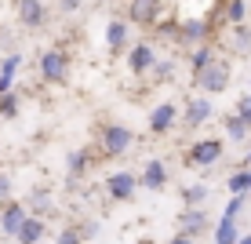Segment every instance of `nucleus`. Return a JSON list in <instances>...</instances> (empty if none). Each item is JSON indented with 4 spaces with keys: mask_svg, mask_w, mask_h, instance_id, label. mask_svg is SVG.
Listing matches in <instances>:
<instances>
[{
    "mask_svg": "<svg viewBox=\"0 0 251 244\" xmlns=\"http://www.w3.org/2000/svg\"><path fill=\"white\" fill-rule=\"evenodd\" d=\"M197 77V84H201V91H211V95H219V91H226L229 88V66L226 62H207L201 73H193Z\"/></svg>",
    "mask_w": 251,
    "mask_h": 244,
    "instance_id": "nucleus-1",
    "label": "nucleus"
},
{
    "mask_svg": "<svg viewBox=\"0 0 251 244\" xmlns=\"http://www.w3.org/2000/svg\"><path fill=\"white\" fill-rule=\"evenodd\" d=\"M40 73H44V81H51V84H62L69 77V58L62 51H44V55H40Z\"/></svg>",
    "mask_w": 251,
    "mask_h": 244,
    "instance_id": "nucleus-2",
    "label": "nucleus"
},
{
    "mask_svg": "<svg viewBox=\"0 0 251 244\" xmlns=\"http://www.w3.org/2000/svg\"><path fill=\"white\" fill-rule=\"evenodd\" d=\"M131 128H124V124H109L106 132H102V146H106V153L109 157H120V153H127L131 150Z\"/></svg>",
    "mask_w": 251,
    "mask_h": 244,
    "instance_id": "nucleus-3",
    "label": "nucleus"
},
{
    "mask_svg": "<svg viewBox=\"0 0 251 244\" xmlns=\"http://www.w3.org/2000/svg\"><path fill=\"white\" fill-rule=\"evenodd\" d=\"M106 190H109V197H113V200H127L138 190V179L131 175V171H117V175L106 179Z\"/></svg>",
    "mask_w": 251,
    "mask_h": 244,
    "instance_id": "nucleus-4",
    "label": "nucleus"
},
{
    "mask_svg": "<svg viewBox=\"0 0 251 244\" xmlns=\"http://www.w3.org/2000/svg\"><path fill=\"white\" fill-rule=\"evenodd\" d=\"M222 157V142L219 138H204V142H197L193 150H189V161L193 164H215Z\"/></svg>",
    "mask_w": 251,
    "mask_h": 244,
    "instance_id": "nucleus-5",
    "label": "nucleus"
},
{
    "mask_svg": "<svg viewBox=\"0 0 251 244\" xmlns=\"http://www.w3.org/2000/svg\"><path fill=\"white\" fill-rule=\"evenodd\" d=\"M175 120H178V109L171 106V102H164V106H157V109L150 113V132L164 135V132H168L171 124H175Z\"/></svg>",
    "mask_w": 251,
    "mask_h": 244,
    "instance_id": "nucleus-6",
    "label": "nucleus"
},
{
    "mask_svg": "<svg viewBox=\"0 0 251 244\" xmlns=\"http://www.w3.org/2000/svg\"><path fill=\"white\" fill-rule=\"evenodd\" d=\"M40 237H44V219H37V215H25V222L19 226L15 241H19V244H37Z\"/></svg>",
    "mask_w": 251,
    "mask_h": 244,
    "instance_id": "nucleus-7",
    "label": "nucleus"
},
{
    "mask_svg": "<svg viewBox=\"0 0 251 244\" xmlns=\"http://www.w3.org/2000/svg\"><path fill=\"white\" fill-rule=\"evenodd\" d=\"M153 48L150 44H138V48H131V55H127V66H131V73H150L153 69Z\"/></svg>",
    "mask_w": 251,
    "mask_h": 244,
    "instance_id": "nucleus-8",
    "label": "nucleus"
},
{
    "mask_svg": "<svg viewBox=\"0 0 251 244\" xmlns=\"http://www.w3.org/2000/svg\"><path fill=\"white\" fill-rule=\"evenodd\" d=\"M22 222H25V208H22V204H7L4 215H0V230H4L7 237H15Z\"/></svg>",
    "mask_w": 251,
    "mask_h": 244,
    "instance_id": "nucleus-9",
    "label": "nucleus"
},
{
    "mask_svg": "<svg viewBox=\"0 0 251 244\" xmlns=\"http://www.w3.org/2000/svg\"><path fill=\"white\" fill-rule=\"evenodd\" d=\"M19 19L22 26H40L44 22V4L40 0H19Z\"/></svg>",
    "mask_w": 251,
    "mask_h": 244,
    "instance_id": "nucleus-10",
    "label": "nucleus"
},
{
    "mask_svg": "<svg viewBox=\"0 0 251 244\" xmlns=\"http://www.w3.org/2000/svg\"><path fill=\"white\" fill-rule=\"evenodd\" d=\"M164 182H168V168H164V161H150V164H146V171H142V186L160 190Z\"/></svg>",
    "mask_w": 251,
    "mask_h": 244,
    "instance_id": "nucleus-11",
    "label": "nucleus"
},
{
    "mask_svg": "<svg viewBox=\"0 0 251 244\" xmlns=\"http://www.w3.org/2000/svg\"><path fill=\"white\" fill-rule=\"evenodd\" d=\"M207 117H211V102H207V99H193V102L186 106V124H189V128L204 124Z\"/></svg>",
    "mask_w": 251,
    "mask_h": 244,
    "instance_id": "nucleus-12",
    "label": "nucleus"
},
{
    "mask_svg": "<svg viewBox=\"0 0 251 244\" xmlns=\"http://www.w3.org/2000/svg\"><path fill=\"white\" fill-rule=\"evenodd\" d=\"M19 66H22L19 55H7L4 62H0V95L11 91V81H15V73H19Z\"/></svg>",
    "mask_w": 251,
    "mask_h": 244,
    "instance_id": "nucleus-13",
    "label": "nucleus"
},
{
    "mask_svg": "<svg viewBox=\"0 0 251 244\" xmlns=\"http://www.w3.org/2000/svg\"><path fill=\"white\" fill-rule=\"evenodd\" d=\"M157 15H160L157 0H131V19L135 22H153Z\"/></svg>",
    "mask_w": 251,
    "mask_h": 244,
    "instance_id": "nucleus-14",
    "label": "nucleus"
},
{
    "mask_svg": "<svg viewBox=\"0 0 251 244\" xmlns=\"http://www.w3.org/2000/svg\"><path fill=\"white\" fill-rule=\"evenodd\" d=\"M124 40H127V26L124 22H109L106 26V44H109V51H120V48H124Z\"/></svg>",
    "mask_w": 251,
    "mask_h": 244,
    "instance_id": "nucleus-15",
    "label": "nucleus"
},
{
    "mask_svg": "<svg viewBox=\"0 0 251 244\" xmlns=\"http://www.w3.org/2000/svg\"><path fill=\"white\" fill-rule=\"evenodd\" d=\"M204 226H207V215H204V212H186V215H182V233H186V237L204 233Z\"/></svg>",
    "mask_w": 251,
    "mask_h": 244,
    "instance_id": "nucleus-16",
    "label": "nucleus"
},
{
    "mask_svg": "<svg viewBox=\"0 0 251 244\" xmlns=\"http://www.w3.org/2000/svg\"><path fill=\"white\" fill-rule=\"evenodd\" d=\"M237 219H226L222 215V222H219V230H215V244H237Z\"/></svg>",
    "mask_w": 251,
    "mask_h": 244,
    "instance_id": "nucleus-17",
    "label": "nucleus"
},
{
    "mask_svg": "<svg viewBox=\"0 0 251 244\" xmlns=\"http://www.w3.org/2000/svg\"><path fill=\"white\" fill-rule=\"evenodd\" d=\"M248 128H251V124H248L244 117H229V120H226V135H229V138H237V142L248 135Z\"/></svg>",
    "mask_w": 251,
    "mask_h": 244,
    "instance_id": "nucleus-18",
    "label": "nucleus"
},
{
    "mask_svg": "<svg viewBox=\"0 0 251 244\" xmlns=\"http://www.w3.org/2000/svg\"><path fill=\"white\" fill-rule=\"evenodd\" d=\"M204 33H207V26H204L201 19H197V22H186V26H182V37H186V40H204Z\"/></svg>",
    "mask_w": 251,
    "mask_h": 244,
    "instance_id": "nucleus-19",
    "label": "nucleus"
},
{
    "mask_svg": "<svg viewBox=\"0 0 251 244\" xmlns=\"http://www.w3.org/2000/svg\"><path fill=\"white\" fill-rule=\"evenodd\" d=\"M211 48H201V51H193V58H189V66H193V73H201V69L207 66V62H211Z\"/></svg>",
    "mask_w": 251,
    "mask_h": 244,
    "instance_id": "nucleus-20",
    "label": "nucleus"
},
{
    "mask_svg": "<svg viewBox=\"0 0 251 244\" xmlns=\"http://www.w3.org/2000/svg\"><path fill=\"white\" fill-rule=\"evenodd\" d=\"M15 113H19V99H15L11 91L0 95V117H15Z\"/></svg>",
    "mask_w": 251,
    "mask_h": 244,
    "instance_id": "nucleus-21",
    "label": "nucleus"
},
{
    "mask_svg": "<svg viewBox=\"0 0 251 244\" xmlns=\"http://www.w3.org/2000/svg\"><path fill=\"white\" fill-rule=\"evenodd\" d=\"M244 15H248L244 0H229V11H226V19H229V22H244Z\"/></svg>",
    "mask_w": 251,
    "mask_h": 244,
    "instance_id": "nucleus-22",
    "label": "nucleus"
},
{
    "mask_svg": "<svg viewBox=\"0 0 251 244\" xmlns=\"http://www.w3.org/2000/svg\"><path fill=\"white\" fill-rule=\"evenodd\" d=\"M240 212H244V193H233V200L226 204V219H240Z\"/></svg>",
    "mask_w": 251,
    "mask_h": 244,
    "instance_id": "nucleus-23",
    "label": "nucleus"
},
{
    "mask_svg": "<svg viewBox=\"0 0 251 244\" xmlns=\"http://www.w3.org/2000/svg\"><path fill=\"white\" fill-rule=\"evenodd\" d=\"M88 168V161H84V153H69V179H76L80 171Z\"/></svg>",
    "mask_w": 251,
    "mask_h": 244,
    "instance_id": "nucleus-24",
    "label": "nucleus"
},
{
    "mask_svg": "<svg viewBox=\"0 0 251 244\" xmlns=\"http://www.w3.org/2000/svg\"><path fill=\"white\" fill-rule=\"evenodd\" d=\"M229 190H233V193H248V171H237V175H229Z\"/></svg>",
    "mask_w": 251,
    "mask_h": 244,
    "instance_id": "nucleus-25",
    "label": "nucleus"
},
{
    "mask_svg": "<svg viewBox=\"0 0 251 244\" xmlns=\"http://www.w3.org/2000/svg\"><path fill=\"white\" fill-rule=\"evenodd\" d=\"M204 197H207L204 186H189V190H186V204H189V208H193V204H204Z\"/></svg>",
    "mask_w": 251,
    "mask_h": 244,
    "instance_id": "nucleus-26",
    "label": "nucleus"
},
{
    "mask_svg": "<svg viewBox=\"0 0 251 244\" xmlns=\"http://www.w3.org/2000/svg\"><path fill=\"white\" fill-rule=\"evenodd\" d=\"M58 244H80V230H62L58 233Z\"/></svg>",
    "mask_w": 251,
    "mask_h": 244,
    "instance_id": "nucleus-27",
    "label": "nucleus"
},
{
    "mask_svg": "<svg viewBox=\"0 0 251 244\" xmlns=\"http://www.w3.org/2000/svg\"><path fill=\"white\" fill-rule=\"evenodd\" d=\"M237 117H244L248 124H251V95H244V99H240V109H237Z\"/></svg>",
    "mask_w": 251,
    "mask_h": 244,
    "instance_id": "nucleus-28",
    "label": "nucleus"
},
{
    "mask_svg": "<svg viewBox=\"0 0 251 244\" xmlns=\"http://www.w3.org/2000/svg\"><path fill=\"white\" fill-rule=\"evenodd\" d=\"M153 73H157L160 81H164V77H171V73H175V66H171V62H160V66H153Z\"/></svg>",
    "mask_w": 251,
    "mask_h": 244,
    "instance_id": "nucleus-29",
    "label": "nucleus"
},
{
    "mask_svg": "<svg viewBox=\"0 0 251 244\" xmlns=\"http://www.w3.org/2000/svg\"><path fill=\"white\" fill-rule=\"evenodd\" d=\"M80 4H84V0H58V7H62V11H76Z\"/></svg>",
    "mask_w": 251,
    "mask_h": 244,
    "instance_id": "nucleus-30",
    "label": "nucleus"
},
{
    "mask_svg": "<svg viewBox=\"0 0 251 244\" xmlns=\"http://www.w3.org/2000/svg\"><path fill=\"white\" fill-rule=\"evenodd\" d=\"M7 193H11V179L0 175V197H7Z\"/></svg>",
    "mask_w": 251,
    "mask_h": 244,
    "instance_id": "nucleus-31",
    "label": "nucleus"
},
{
    "mask_svg": "<svg viewBox=\"0 0 251 244\" xmlns=\"http://www.w3.org/2000/svg\"><path fill=\"white\" fill-rule=\"evenodd\" d=\"M168 244H193V237H186V233H178V237H171Z\"/></svg>",
    "mask_w": 251,
    "mask_h": 244,
    "instance_id": "nucleus-32",
    "label": "nucleus"
},
{
    "mask_svg": "<svg viewBox=\"0 0 251 244\" xmlns=\"http://www.w3.org/2000/svg\"><path fill=\"white\" fill-rule=\"evenodd\" d=\"M237 244H251V233H244V237H237Z\"/></svg>",
    "mask_w": 251,
    "mask_h": 244,
    "instance_id": "nucleus-33",
    "label": "nucleus"
},
{
    "mask_svg": "<svg viewBox=\"0 0 251 244\" xmlns=\"http://www.w3.org/2000/svg\"><path fill=\"white\" fill-rule=\"evenodd\" d=\"M248 190H251V171H248Z\"/></svg>",
    "mask_w": 251,
    "mask_h": 244,
    "instance_id": "nucleus-34",
    "label": "nucleus"
},
{
    "mask_svg": "<svg viewBox=\"0 0 251 244\" xmlns=\"http://www.w3.org/2000/svg\"><path fill=\"white\" fill-rule=\"evenodd\" d=\"M248 161H251V153H248Z\"/></svg>",
    "mask_w": 251,
    "mask_h": 244,
    "instance_id": "nucleus-35",
    "label": "nucleus"
}]
</instances>
